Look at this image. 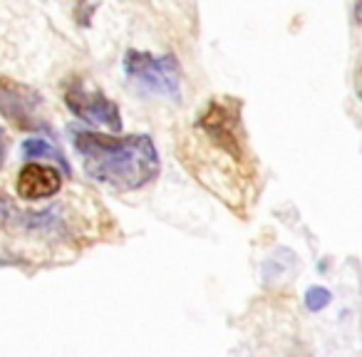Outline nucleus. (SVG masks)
Listing matches in <instances>:
<instances>
[{
	"label": "nucleus",
	"mask_w": 362,
	"mask_h": 357,
	"mask_svg": "<svg viewBox=\"0 0 362 357\" xmlns=\"http://www.w3.org/2000/svg\"><path fill=\"white\" fill-rule=\"evenodd\" d=\"M6 156H8V134H6V129L0 127V166L6 164Z\"/></svg>",
	"instance_id": "9d476101"
},
{
	"label": "nucleus",
	"mask_w": 362,
	"mask_h": 357,
	"mask_svg": "<svg viewBox=\"0 0 362 357\" xmlns=\"http://www.w3.org/2000/svg\"><path fill=\"white\" fill-rule=\"evenodd\" d=\"M65 105L70 112L90 124L107 127L112 131L122 129V117L117 105L105 95V92L90 87L85 80H70L65 85Z\"/></svg>",
	"instance_id": "423d86ee"
},
{
	"label": "nucleus",
	"mask_w": 362,
	"mask_h": 357,
	"mask_svg": "<svg viewBox=\"0 0 362 357\" xmlns=\"http://www.w3.org/2000/svg\"><path fill=\"white\" fill-rule=\"evenodd\" d=\"M23 154L28 159H52L57 164H62V169L67 171V161L62 156V151L57 146H52L47 139H25L23 141Z\"/></svg>",
	"instance_id": "6e6552de"
},
{
	"label": "nucleus",
	"mask_w": 362,
	"mask_h": 357,
	"mask_svg": "<svg viewBox=\"0 0 362 357\" xmlns=\"http://www.w3.org/2000/svg\"><path fill=\"white\" fill-rule=\"evenodd\" d=\"M62 174L52 166L45 164H28L18 174V194L25 201H37V199H50L60 192Z\"/></svg>",
	"instance_id": "0eeeda50"
},
{
	"label": "nucleus",
	"mask_w": 362,
	"mask_h": 357,
	"mask_svg": "<svg viewBox=\"0 0 362 357\" xmlns=\"http://www.w3.org/2000/svg\"><path fill=\"white\" fill-rule=\"evenodd\" d=\"M360 100H362V72H360Z\"/></svg>",
	"instance_id": "9b49d317"
},
{
	"label": "nucleus",
	"mask_w": 362,
	"mask_h": 357,
	"mask_svg": "<svg viewBox=\"0 0 362 357\" xmlns=\"http://www.w3.org/2000/svg\"><path fill=\"white\" fill-rule=\"evenodd\" d=\"M70 134L82 166L95 182L110 184L117 192H134L159 176V154L146 134L105 136L87 129H70Z\"/></svg>",
	"instance_id": "f03ea898"
},
{
	"label": "nucleus",
	"mask_w": 362,
	"mask_h": 357,
	"mask_svg": "<svg viewBox=\"0 0 362 357\" xmlns=\"http://www.w3.org/2000/svg\"><path fill=\"white\" fill-rule=\"evenodd\" d=\"M42 97L33 87L0 77V115L25 131H50L40 115Z\"/></svg>",
	"instance_id": "39448f33"
},
{
	"label": "nucleus",
	"mask_w": 362,
	"mask_h": 357,
	"mask_svg": "<svg viewBox=\"0 0 362 357\" xmlns=\"http://www.w3.org/2000/svg\"><path fill=\"white\" fill-rule=\"evenodd\" d=\"M77 218L80 216L62 204L47 209H21L6 192H0V231L16 241L37 243L45 251L80 246L85 231Z\"/></svg>",
	"instance_id": "7ed1b4c3"
},
{
	"label": "nucleus",
	"mask_w": 362,
	"mask_h": 357,
	"mask_svg": "<svg viewBox=\"0 0 362 357\" xmlns=\"http://www.w3.org/2000/svg\"><path fill=\"white\" fill-rule=\"evenodd\" d=\"M327 300H330V293H327L325 288H310V291H308L305 303L310 310H320L322 305H327Z\"/></svg>",
	"instance_id": "1a4fd4ad"
},
{
	"label": "nucleus",
	"mask_w": 362,
	"mask_h": 357,
	"mask_svg": "<svg viewBox=\"0 0 362 357\" xmlns=\"http://www.w3.org/2000/svg\"><path fill=\"white\" fill-rule=\"evenodd\" d=\"M197 136L184 156L199 182L218 199L241 211L246 184L253 179L248 154L241 139V105L231 97L214 100L197 122Z\"/></svg>",
	"instance_id": "f257e3e1"
},
{
	"label": "nucleus",
	"mask_w": 362,
	"mask_h": 357,
	"mask_svg": "<svg viewBox=\"0 0 362 357\" xmlns=\"http://www.w3.org/2000/svg\"><path fill=\"white\" fill-rule=\"evenodd\" d=\"M124 72L139 90L176 100L181 92V70L174 55H151L129 50L124 57Z\"/></svg>",
	"instance_id": "20e7f679"
}]
</instances>
